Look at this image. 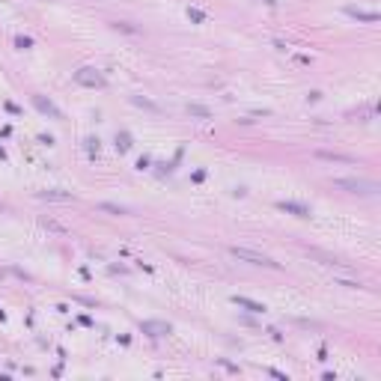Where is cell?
Wrapping results in <instances>:
<instances>
[{
	"mask_svg": "<svg viewBox=\"0 0 381 381\" xmlns=\"http://www.w3.org/2000/svg\"><path fill=\"white\" fill-rule=\"evenodd\" d=\"M75 84H81V87H90V90H104L107 87V78L93 69V66H81L78 72H75Z\"/></svg>",
	"mask_w": 381,
	"mask_h": 381,
	"instance_id": "1",
	"label": "cell"
},
{
	"mask_svg": "<svg viewBox=\"0 0 381 381\" xmlns=\"http://www.w3.org/2000/svg\"><path fill=\"white\" fill-rule=\"evenodd\" d=\"M229 253L241 262H250V265H262V268H280V262H274L271 256L259 253V250H250V247H229Z\"/></svg>",
	"mask_w": 381,
	"mask_h": 381,
	"instance_id": "2",
	"label": "cell"
},
{
	"mask_svg": "<svg viewBox=\"0 0 381 381\" xmlns=\"http://www.w3.org/2000/svg\"><path fill=\"white\" fill-rule=\"evenodd\" d=\"M334 188L349 190V194H363V197L378 194V185L372 179H334Z\"/></svg>",
	"mask_w": 381,
	"mask_h": 381,
	"instance_id": "3",
	"label": "cell"
},
{
	"mask_svg": "<svg viewBox=\"0 0 381 381\" xmlns=\"http://www.w3.org/2000/svg\"><path fill=\"white\" fill-rule=\"evenodd\" d=\"M173 331V325L170 322H161V319H146V322H140V334H146V337H167Z\"/></svg>",
	"mask_w": 381,
	"mask_h": 381,
	"instance_id": "4",
	"label": "cell"
},
{
	"mask_svg": "<svg viewBox=\"0 0 381 381\" xmlns=\"http://www.w3.org/2000/svg\"><path fill=\"white\" fill-rule=\"evenodd\" d=\"M30 101H33V107L42 113V116H51V119H63V110L51 101V98H45V95H30Z\"/></svg>",
	"mask_w": 381,
	"mask_h": 381,
	"instance_id": "5",
	"label": "cell"
},
{
	"mask_svg": "<svg viewBox=\"0 0 381 381\" xmlns=\"http://www.w3.org/2000/svg\"><path fill=\"white\" fill-rule=\"evenodd\" d=\"M277 209L286 212V215H295V218H310V215H313V209H310L307 203H295V200H280Z\"/></svg>",
	"mask_w": 381,
	"mask_h": 381,
	"instance_id": "6",
	"label": "cell"
},
{
	"mask_svg": "<svg viewBox=\"0 0 381 381\" xmlns=\"http://www.w3.org/2000/svg\"><path fill=\"white\" fill-rule=\"evenodd\" d=\"M36 197H39V200H51V203H75L72 190H63V188H48V190H39Z\"/></svg>",
	"mask_w": 381,
	"mask_h": 381,
	"instance_id": "7",
	"label": "cell"
},
{
	"mask_svg": "<svg viewBox=\"0 0 381 381\" xmlns=\"http://www.w3.org/2000/svg\"><path fill=\"white\" fill-rule=\"evenodd\" d=\"M232 304L235 307H241V310H247V313H265V304H259V301H250V298H244V295H232Z\"/></svg>",
	"mask_w": 381,
	"mask_h": 381,
	"instance_id": "8",
	"label": "cell"
},
{
	"mask_svg": "<svg viewBox=\"0 0 381 381\" xmlns=\"http://www.w3.org/2000/svg\"><path fill=\"white\" fill-rule=\"evenodd\" d=\"M316 158H322V161H337V164H357V158H354V155H343V152H328V149H319Z\"/></svg>",
	"mask_w": 381,
	"mask_h": 381,
	"instance_id": "9",
	"label": "cell"
},
{
	"mask_svg": "<svg viewBox=\"0 0 381 381\" xmlns=\"http://www.w3.org/2000/svg\"><path fill=\"white\" fill-rule=\"evenodd\" d=\"M346 15L357 18V21H366V24H372V21H378L381 18L378 12H366V9H357V6H346Z\"/></svg>",
	"mask_w": 381,
	"mask_h": 381,
	"instance_id": "10",
	"label": "cell"
},
{
	"mask_svg": "<svg viewBox=\"0 0 381 381\" xmlns=\"http://www.w3.org/2000/svg\"><path fill=\"white\" fill-rule=\"evenodd\" d=\"M131 104H137V107H143V110H149V113H161L158 104L149 101V98H143V95H131Z\"/></svg>",
	"mask_w": 381,
	"mask_h": 381,
	"instance_id": "11",
	"label": "cell"
},
{
	"mask_svg": "<svg viewBox=\"0 0 381 381\" xmlns=\"http://www.w3.org/2000/svg\"><path fill=\"white\" fill-rule=\"evenodd\" d=\"M131 146H134L131 134H128V131H119V134H116V149H119V152H128Z\"/></svg>",
	"mask_w": 381,
	"mask_h": 381,
	"instance_id": "12",
	"label": "cell"
},
{
	"mask_svg": "<svg viewBox=\"0 0 381 381\" xmlns=\"http://www.w3.org/2000/svg\"><path fill=\"white\" fill-rule=\"evenodd\" d=\"M188 113L190 116H197V119H212V110L203 107V104H188Z\"/></svg>",
	"mask_w": 381,
	"mask_h": 381,
	"instance_id": "13",
	"label": "cell"
},
{
	"mask_svg": "<svg viewBox=\"0 0 381 381\" xmlns=\"http://www.w3.org/2000/svg\"><path fill=\"white\" fill-rule=\"evenodd\" d=\"M98 209H101V212H110V215H128V209L116 206V203H98Z\"/></svg>",
	"mask_w": 381,
	"mask_h": 381,
	"instance_id": "14",
	"label": "cell"
},
{
	"mask_svg": "<svg viewBox=\"0 0 381 381\" xmlns=\"http://www.w3.org/2000/svg\"><path fill=\"white\" fill-rule=\"evenodd\" d=\"M188 18L194 24H203V21H206V12H203V9H188Z\"/></svg>",
	"mask_w": 381,
	"mask_h": 381,
	"instance_id": "15",
	"label": "cell"
},
{
	"mask_svg": "<svg viewBox=\"0 0 381 381\" xmlns=\"http://www.w3.org/2000/svg\"><path fill=\"white\" fill-rule=\"evenodd\" d=\"M15 48L27 51V48H33V39H30V36H15Z\"/></svg>",
	"mask_w": 381,
	"mask_h": 381,
	"instance_id": "16",
	"label": "cell"
},
{
	"mask_svg": "<svg viewBox=\"0 0 381 381\" xmlns=\"http://www.w3.org/2000/svg\"><path fill=\"white\" fill-rule=\"evenodd\" d=\"M87 152H90V155H98V137H87Z\"/></svg>",
	"mask_w": 381,
	"mask_h": 381,
	"instance_id": "17",
	"label": "cell"
},
{
	"mask_svg": "<svg viewBox=\"0 0 381 381\" xmlns=\"http://www.w3.org/2000/svg\"><path fill=\"white\" fill-rule=\"evenodd\" d=\"M42 223H45L48 229H54V232H66V229H63V226H60L57 221H42Z\"/></svg>",
	"mask_w": 381,
	"mask_h": 381,
	"instance_id": "18",
	"label": "cell"
},
{
	"mask_svg": "<svg viewBox=\"0 0 381 381\" xmlns=\"http://www.w3.org/2000/svg\"><path fill=\"white\" fill-rule=\"evenodd\" d=\"M262 3H268V6H277V0H262Z\"/></svg>",
	"mask_w": 381,
	"mask_h": 381,
	"instance_id": "19",
	"label": "cell"
}]
</instances>
